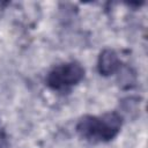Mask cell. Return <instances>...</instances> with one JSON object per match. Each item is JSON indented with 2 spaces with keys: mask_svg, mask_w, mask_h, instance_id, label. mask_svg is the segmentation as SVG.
I'll return each instance as SVG.
<instances>
[{
  "mask_svg": "<svg viewBox=\"0 0 148 148\" xmlns=\"http://www.w3.org/2000/svg\"><path fill=\"white\" fill-rule=\"evenodd\" d=\"M123 116L117 112H106L102 116H83L76 124L77 134L92 143L109 142L120 132Z\"/></svg>",
  "mask_w": 148,
  "mask_h": 148,
  "instance_id": "obj_1",
  "label": "cell"
},
{
  "mask_svg": "<svg viewBox=\"0 0 148 148\" xmlns=\"http://www.w3.org/2000/svg\"><path fill=\"white\" fill-rule=\"evenodd\" d=\"M84 68L77 61H68L54 66L46 75V86L54 91H66L84 77Z\"/></svg>",
  "mask_w": 148,
  "mask_h": 148,
  "instance_id": "obj_2",
  "label": "cell"
},
{
  "mask_svg": "<svg viewBox=\"0 0 148 148\" xmlns=\"http://www.w3.org/2000/svg\"><path fill=\"white\" fill-rule=\"evenodd\" d=\"M121 67V61L117 52L112 49H104L97 60V71L103 76H110L119 71Z\"/></svg>",
  "mask_w": 148,
  "mask_h": 148,
  "instance_id": "obj_3",
  "label": "cell"
},
{
  "mask_svg": "<svg viewBox=\"0 0 148 148\" xmlns=\"http://www.w3.org/2000/svg\"><path fill=\"white\" fill-rule=\"evenodd\" d=\"M0 148H9V140L6 131L0 130Z\"/></svg>",
  "mask_w": 148,
  "mask_h": 148,
  "instance_id": "obj_4",
  "label": "cell"
}]
</instances>
